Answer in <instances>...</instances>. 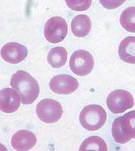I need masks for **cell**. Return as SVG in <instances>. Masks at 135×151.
<instances>
[{
	"instance_id": "6da1fadb",
	"label": "cell",
	"mask_w": 135,
	"mask_h": 151,
	"mask_svg": "<svg viewBox=\"0 0 135 151\" xmlns=\"http://www.w3.org/2000/svg\"><path fill=\"white\" fill-rule=\"evenodd\" d=\"M10 85L20 95L23 104H32L40 93V87L37 81L24 70H18L12 75Z\"/></svg>"
},
{
	"instance_id": "7a4b0ae2",
	"label": "cell",
	"mask_w": 135,
	"mask_h": 151,
	"mask_svg": "<svg viewBox=\"0 0 135 151\" xmlns=\"http://www.w3.org/2000/svg\"><path fill=\"white\" fill-rule=\"evenodd\" d=\"M112 134L114 140L125 144L135 138V110L118 117L112 124Z\"/></svg>"
},
{
	"instance_id": "3957f363",
	"label": "cell",
	"mask_w": 135,
	"mask_h": 151,
	"mask_svg": "<svg viewBox=\"0 0 135 151\" xmlns=\"http://www.w3.org/2000/svg\"><path fill=\"white\" fill-rule=\"evenodd\" d=\"M106 118L107 114L105 109L95 104L85 107L79 115L81 125L88 131L100 130L105 124Z\"/></svg>"
},
{
	"instance_id": "277c9868",
	"label": "cell",
	"mask_w": 135,
	"mask_h": 151,
	"mask_svg": "<svg viewBox=\"0 0 135 151\" xmlns=\"http://www.w3.org/2000/svg\"><path fill=\"white\" fill-rule=\"evenodd\" d=\"M61 104L52 99H45L36 106V114L41 121L47 124L56 122L63 114Z\"/></svg>"
},
{
	"instance_id": "5b68a950",
	"label": "cell",
	"mask_w": 135,
	"mask_h": 151,
	"mask_svg": "<svg viewBox=\"0 0 135 151\" xmlns=\"http://www.w3.org/2000/svg\"><path fill=\"white\" fill-rule=\"evenodd\" d=\"M68 26L66 21L59 16H54L48 19L44 28V35L48 42L56 44L66 38Z\"/></svg>"
},
{
	"instance_id": "8992f818",
	"label": "cell",
	"mask_w": 135,
	"mask_h": 151,
	"mask_svg": "<svg viewBox=\"0 0 135 151\" xmlns=\"http://www.w3.org/2000/svg\"><path fill=\"white\" fill-rule=\"evenodd\" d=\"M94 65L93 56L87 50H76L70 58V69L73 73L78 76L82 77L90 74L93 70Z\"/></svg>"
},
{
	"instance_id": "52a82bcc",
	"label": "cell",
	"mask_w": 135,
	"mask_h": 151,
	"mask_svg": "<svg viewBox=\"0 0 135 151\" xmlns=\"http://www.w3.org/2000/svg\"><path fill=\"white\" fill-rule=\"evenodd\" d=\"M106 104L110 111L114 114H121L134 106V99L129 91L117 89L109 94Z\"/></svg>"
},
{
	"instance_id": "ba28073f",
	"label": "cell",
	"mask_w": 135,
	"mask_h": 151,
	"mask_svg": "<svg viewBox=\"0 0 135 151\" xmlns=\"http://www.w3.org/2000/svg\"><path fill=\"white\" fill-rule=\"evenodd\" d=\"M49 86L54 93L68 95L77 89L79 83L75 78L71 75L63 74L53 77L49 83Z\"/></svg>"
},
{
	"instance_id": "9c48e42d",
	"label": "cell",
	"mask_w": 135,
	"mask_h": 151,
	"mask_svg": "<svg viewBox=\"0 0 135 151\" xmlns=\"http://www.w3.org/2000/svg\"><path fill=\"white\" fill-rule=\"evenodd\" d=\"M1 57L7 63L18 64L27 57L28 51L27 48L17 42H9L5 45L0 51Z\"/></svg>"
},
{
	"instance_id": "30bf717a",
	"label": "cell",
	"mask_w": 135,
	"mask_h": 151,
	"mask_svg": "<svg viewBox=\"0 0 135 151\" xmlns=\"http://www.w3.org/2000/svg\"><path fill=\"white\" fill-rule=\"evenodd\" d=\"M21 97L18 92L11 88H5L0 91V110L11 114L19 109Z\"/></svg>"
},
{
	"instance_id": "8fae6325",
	"label": "cell",
	"mask_w": 135,
	"mask_h": 151,
	"mask_svg": "<svg viewBox=\"0 0 135 151\" xmlns=\"http://www.w3.org/2000/svg\"><path fill=\"white\" fill-rule=\"evenodd\" d=\"M11 144L16 150H28L36 145V137L30 131L19 130L12 136Z\"/></svg>"
},
{
	"instance_id": "7c38bea8",
	"label": "cell",
	"mask_w": 135,
	"mask_h": 151,
	"mask_svg": "<svg viewBox=\"0 0 135 151\" xmlns=\"http://www.w3.org/2000/svg\"><path fill=\"white\" fill-rule=\"evenodd\" d=\"M120 59L129 64H135V36L125 38L118 48Z\"/></svg>"
},
{
	"instance_id": "4fadbf2b",
	"label": "cell",
	"mask_w": 135,
	"mask_h": 151,
	"mask_svg": "<svg viewBox=\"0 0 135 151\" xmlns=\"http://www.w3.org/2000/svg\"><path fill=\"white\" fill-rule=\"evenodd\" d=\"M71 31L73 35L79 38L87 36L92 28L91 19L87 15L81 14L76 16L71 22Z\"/></svg>"
},
{
	"instance_id": "5bb4252c",
	"label": "cell",
	"mask_w": 135,
	"mask_h": 151,
	"mask_svg": "<svg viewBox=\"0 0 135 151\" xmlns=\"http://www.w3.org/2000/svg\"><path fill=\"white\" fill-rule=\"evenodd\" d=\"M67 59V52L65 48L55 47L49 51L47 56L48 64L53 68H61L65 65Z\"/></svg>"
},
{
	"instance_id": "9a60e30c",
	"label": "cell",
	"mask_w": 135,
	"mask_h": 151,
	"mask_svg": "<svg viewBox=\"0 0 135 151\" xmlns=\"http://www.w3.org/2000/svg\"><path fill=\"white\" fill-rule=\"evenodd\" d=\"M120 23L124 30L135 33V7H129L122 12Z\"/></svg>"
},
{
	"instance_id": "2e32d148",
	"label": "cell",
	"mask_w": 135,
	"mask_h": 151,
	"mask_svg": "<svg viewBox=\"0 0 135 151\" xmlns=\"http://www.w3.org/2000/svg\"><path fill=\"white\" fill-rule=\"evenodd\" d=\"M107 150L105 141L99 136H91L82 142L79 150Z\"/></svg>"
},
{
	"instance_id": "e0dca14e",
	"label": "cell",
	"mask_w": 135,
	"mask_h": 151,
	"mask_svg": "<svg viewBox=\"0 0 135 151\" xmlns=\"http://www.w3.org/2000/svg\"><path fill=\"white\" fill-rule=\"evenodd\" d=\"M71 9L75 12L86 11L90 8L92 0H65Z\"/></svg>"
},
{
	"instance_id": "ac0fdd59",
	"label": "cell",
	"mask_w": 135,
	"mask_h": 151,
	"mask_svg": "<svg viewBox=\"0 0 135 151\" xmlns=\"http://www.w3.org/2000/svg\"><path fill=\"white\" fill-rule=\"evenodd\" d=\"M126 0H100V4L104 8L113 9L119 8Z\"/></svg>"
}]
</instances>
